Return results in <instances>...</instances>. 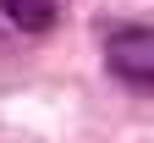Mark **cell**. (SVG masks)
Returning a JSON list of instances; mask_svg holds the SVG:
<instances>
[{
	"label": "cell",
	"instance_id": "6da1fadb",
	"mask_svg": "<svg viewBox=\"0 0 154 143\" xmlns=\"http://www.w3.org/2000/svg\"><path fill=\"white\" fill-rule=\"evenodd\" d=\"M105 61H110V72L121 77L132 94H149V88H154V33H149L143 22L110 28V39H105Z\"/></svg>",
	"mask_w": 154,
	"mask_h": 143
},
{
	"label": "cell",
	"instance_id": "7a4b0ae2",
	"mask_svg": "<svg viewBox=\"0 0 154 143\" xmlns=\"http://www.w3.org/2000/svg\"><path fill=\"white\" fill-rule=\"evenodd\" d=\"M0 17L22 33H50L61 11H55V0H0Z\"/></svg>",
	"mask_w": 154,
	"mask_h": 143
}]
</instances>
